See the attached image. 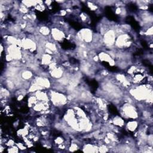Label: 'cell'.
I'll list each match as a JSON object with an SVG mask.
<instances>
[{"instance_id": "cell-7", "label": "cell", "mask_w": 153, "mask_h": 153, "mask_svg": "<svg viewBox=\"0 0 153 153\" xmlns=\"http://www.w3.org/2000/svg\"><path fill=\"white\" fill-rule=\"evenodd\" d=\"M139 127L137 120H130L126 124V128L131 132L135 131Z\"/></svg>"}, {"instance_id": "cell-13", "label": "cell", "mask_w": 153, "mask_h": 153, "mask_svg": "<svg viewBox=\"0 0 153 153\" xmlns=\"http://www.w3.org/2000/svg\"><path fill=\"white\" fill-rule=\"evenodd\" d=\"M63 143H65V139H63V137H62L61 136H58L57 137H56L54 139V143L56 145H59Z\"/></svg>"}, {"instance_id": "cell-9", "label": "cell", "mask_w": 153, "mask_h": 153, "mask_svg": "<svg viewBox=\"0 0 153 153\" xmlns=\"http://www.w3.org/2000/svg\"><path fill=\"white\" fill-rule=\"evenodd\" d=\"M38 33L43 37H47L50 35L51 29L46 25H42L38 29Z\"/></svg>"}, {"instance_id": "cell-10", "label": "cell", "mask_w": 153, "mask_h": 153, "mask_svg": "<svg viewBox=\"0 0 153 153\" xmlns=\"http://www.w3.org/2000/svg\"><path fill=\"white\" fill-rule=\"evenodd\" d=\"M82 151L86 152H98V146L97 145L87 143L84 145Z\"/></svg>"}, {"instance_id": "cell-11", "label": "cell", "mask_w": 153, "mask_h": 153, "mask_svg": "<svg viewBox=\"0 0 153 153\" xmlns=\"http://www.w3.org/2000/svg\"><path fill=\"white\" fill-rule=\"evenodd\" d=\"M19 151H20V149L16 145H13L10 147H8L7 148L8 152H19Z\"/></svg>"}, {"instance_id": "cell-6", "label": "cell", "mask_w": 153, "mask_h": 153, "mask_svg": "<svg viewBox=\"0 0 153 153\" xmlns=\"http://www.w3.org/2000/svg\"><path fill=\"white\" fill-rule=\"evenodd\" d=\"M20 76L21 78L25 81H28L33 78V71L30 69H25L20 72Z\"/></svg>"}, {"instance_id": "cell-8", "label": "cell", "mask_w": 153, "mask_h": 153, "mask_svg": "<svg viewBox=\"0 0 153 153\" xmlns=\"http://www.w3.org/2000/svg\"><path fill=\"white\" fill-rule=\"evenodd\" d=\"M112 123L115 127H123L125 125V121L123 118L120 117L119 115L115 116L112 119Z\"/></svg>"}, {"instance_id": "cell-3", "label": "cell", "mask_w": 153, "mask_h": 153, "mask_svg": "<svg viewBox=\"0 0 153 153\" xmlns=\"http://www.w3.org/2000/svg\"><path fill=\"white\" fill-rule=\"evenodd\" d=\"M116 34L114 30L111 28L109 29L103 35L102 41L103 43L108 47L114 46L115 39H116Z\"/></svg>"}, {"instance_id": "cell-5", "label": "cell", "mask_w": 153, "mask_h": 153, "mask_svg": "<svg viewBox=\"0 0 153 153\" xmlns=\"http://www.w3.org/2000/svg\"><path fill=\"white\" fill-rule=\"evenodd\" d=\"M49 72V75L55 79H59L61 77H62L65 74L64 67L57 66L54 69L50 71Z\"/></svg>"}, {"instance_id": "cell-4", "label": "cell", "mask_w": 153, "mask_h": 153, "mask_svg": "<svg viewBox=\"0 0 153 153\" xmlns=\"http://www.w3.org/2000/svg\"><path fill=\"white\" fill-rule=\"evenodd\" d=\"M50 36L53 41L60 42L63 41V39L65 38V33L62 29L54 27L51 29Z\"/></svg>"}, {"instance_id": "cell-2", "label": "cell", "mask_w": 153, "mask_h": 153, "mask_svg": "<svg viewBox=\"0 0 153 153\" xmlns=\"http://www.w3.org/2000/svg\"><path fill=\"white\" fill-rule=\"evenodd\" d=\"M122 116L124 118L130 120H136L139 117L137 109L132 103H126L121 108L120 110Z\"/></svg>"}, {"instance_id": "cell-14", "label": "cell", "mask_w": 153, "mask_h": 153, "mask_svg": "<svg viewBox=\"0 0 153 153\" xmlns=\"http://www.w3.org/2000/svg\"><path fill=\"white\" fill-rule=\"evenodd\" d=\"M88 7L90 8V9L91 10H93V11H94V10H96L97 9V5H96L95 4H94V3H92V2H88Z\"/></svg>"}, {"instance_id": "cell-1", "label": "cell", "mask_w": 153, "mask_h": 153, "mask_svg": "<svg viewBox=\"0 0 153 153\" xmlns=\"http://www.w3.org/2000/svg\"><path fill=\"white\" fill-rule=\"evenodd\" d=\"M48 96L52 104L55 106H63L65 105L68 101L67 96L59 91H51L50 93H48Z\"/></svg>"}, {"instance_id": "cell-12", "label": "cell", "mask_w": 153, "mask_h": 153, "mask_svg": "<svg viewBox=\"0 0 153 153\" xmlns=\"http://www.w3.org/2000/svg\"><path fill=\"white\" fill-rule=\"evenodd\" d=\"M78 149V145L76 143H72L70 145L69 147V151H72V152L75 151H76Z\"/></svg>"}]
</instances>
